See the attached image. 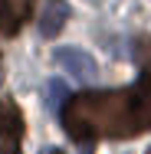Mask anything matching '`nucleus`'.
Returning a JSON list of instances; mask_svg holds the SVG:
<instances>
[{
  "label": "nucleus",
  "instance_id": "nucleus-3",
  "mask_svg": "<svg viewBox=\"0 0 151 154\" xmlns=\"http://www.w3.org/2000/svg\"><path fill=\"white\" fill-rule=\"evenodd\" d=\"M20 138H23V112L17 102L3 98L0 102V154H20Z\"/></svg>",
  "mask_w": 151,
  "mask_h": 154
},
{
  "label": "nucleus",
  "instance_id": "nucleus-1",
  "mask_svg": "<svg viewBox=\"0 0 151 154\" xmlns=\"http://www.w3.org/2000/svg\"><path fill=\"white\" fill-rule=\"evenodd\" d=\"M62 128L79 144V154H92L95 141H125L151 131V79L115 92H86L62 108Z\"/></svg>",
  "mask_w": 151,
  "mask_h": 154
},
{
  "label": "nucleus",
  "instance_id": "nucleus-6",
  "mask_svg": "<svg viewBox=\"0 0 151 154\" xmlns=\"http://www.w3.org/2000/svg\"><path fill=\"white\" fill-rule=\"evenodd\" d=\"M46 95H49V108L62 115V108L69 105V98H66V85H62L59 79H53V82L46 85Z\"/></svg>",
  "mask_w": 151,
  "mask_h": 154
},
{
  "label": "nucleus",
  "instance_id": "nucleus-5",
  "mask_svg": "<svg viewBox=\"0 0 151 154\" xmlns=\"http://www.w3.org/2000/svg\"><path fill=\"white\" fill-rule=\"evenodd\" d=\"M27 10H30V0H0V33L13 36L20 30Z\"/></svg>",
  "mask_w": 151,
  "mask_h": 154
},
{
  "label": "nucleus",
  "instance_id": "nucleus-9",
  "mask_svg": "<svg viewBox=\"0 0 151 154\" xmlns=\"http://www.w3.org/2000/svg\"><path fill=\"white\" fill-rule=\"evenodd\" d=\"M145 154H151V148H148V151H145Z\"/></svg>",
  "mask_w": 151,
  "mask_h": 154
},
{
  "label": "nucleus",
  "instance_id": "nucleus-8",
  "mask_svg": "<svg viewBox=\"0 0 151 154\" xmlns=\"http://www.w3.org/2000/svg\"><path fill=\"white\" fill-rule=\"evenodd\" d=\"M39 154H66V151H59V148H46V151H39Z\"/></svg>",
  "mask_w": 151,
  "mask_h": 154
},
{
  "label": "nucleus",
  "instance_id": "nucleus-2",
  "mask_svg": "<svg viewBox=\"0 0 151 154\" xmlns=\"http://www.w3.org/2000/svg\"><path fill=\"white\" fill-rule=\"evenodd\" d=\"M53 62H56L59 69H66L72 79H79L82 85H92V82L99 79L95 59H92L89 53H82L79 46H59V49L53 53Z\"/></svg>",
  "mask_w": 151,
  "mask_h": 154
},
{
  "label": "nucleus",
  "instance_id": "nucleus-4",
  "mask_svg": "<svg viewBox=\"0 0 151 154\" xmlns=\"http://www.w3.org/2000/svg\"><path fill=\"white\" fill-rule=\"evenodd\" d=\"M66 20H69V3L66 0H46L43 10H39V33L53 39L66 26Z\"/></svg>",
  "mask_w": 151,
  "mask_h": 154
},
{
  "label": "nucleus",
  "instance_id": "nucleus-7",
  "mask_svg": "<svg viewBox=\"0 0 151 154\" xmlns=\"http://www.w3.org/2000/svg\"><path fill=\"white\" fill-rule=\"evenodd\" d=\"M135 56H138V62H141V75L145 79H151V39H138V46H135Z\"/></svg>",
  "mask_w": 151,
  "mask_h": 154
}]
</instances>
